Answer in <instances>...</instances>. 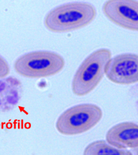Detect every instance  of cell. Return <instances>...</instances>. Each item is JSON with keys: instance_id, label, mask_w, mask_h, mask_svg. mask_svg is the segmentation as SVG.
Instances as JSON below:
<instances>
[{"instance_id": "8fae6325", "label": "cell", "mask_w": 138, "mask_h": 155, "mask_svg": "<svg viewBox=\"0 0 138 155\" xmlns=\"http://www.w3.org/2000/svg\"><path fill=\"white\" fill-rule=\"evenodd\" d=\"M133 155H138V147L134 150L133 152Z\"/></svg>"}, {"instance_id": "ba28073f", "label": "cell", "mask_w": 138, "mask_h": 155, "mask_svg": "<svg viewBox=\"0 0 138 155\" xmlns=\"http://www.w3.org/2000/svg\"><path fill=\"white\" fill-rule=\"evenodd\" d=\"M23 94L22 83L14 77L0 80V113L10 111L19 104Z\"/></svg>"}, {"instance_id": "30bf717a", "label": "cell", "mask_w": 138, "mask_h": 155, "mask_svg": "<svg viewBox=\"0 0 138 155\" xmlns=\"http://www.w3.org/2000/svg\"><path fill=\"white\" fill-rule=\"evenodd\" d=\"M9 73V66L7 62L0 56V78H5Z\"/></svg>"}, {"instance_id": "8992f818", "label": "cell", "mask_w": 138, "mask_h": 155, "mask_svg": "<svg viewBox=\"0 0 138 155\" xmlns=\"http://www.w3.org/2000/svg\"><path fill=\"white\" fill-rule=\"evenodd\" d=\"M103 12L115 25L133 31H138V2L112 0L105 2Z\"/></svg>"}, {"instance_id": "52a82bcc", "label": "cell", "mask_w": 138, "mask_h": 155, "mask_svg": "<svg viewBox=\"0 0 138 155\" xmlns=\"http://www.w3.org/2000/svg\"><path fill=\"white\" fill-rule=\"evenodd\" d=\"M106 141L116 148L126 150L138 147V125L123 122L112 127L106 135Z\"/></svg>"}, {"instance_id": "5b68a950", "label": "cell", "mask_w": 138, "mask_h": 155, "mask_svg": "<svg viewBox=\"0 0 138 155\" xmlns=\"http://www.w3.org/2000/svg\"><path fill=\"white\" fill-rule=\"evenodd\" d=\"M107 78L120 85H130L138 82V55L121 54L111 58L106 68Z\"/></svg>"}, {"instance_id": "9c48e42d", "label": "cell", "mask_w": 138, "mask_h": 155, "mask_svg": "<svg viewBox=\"0 0 138 155\" xmlns=\"http://www.w3.org/2000/svg\"><path fill=\"white\" fill-rule=\"evenodd\" d=\"M83 155H133L126 150L116 148L103 140L91 142L85 148Z\"/></svg>"}, {"instance_id": "7a4b0ae2", "label": "cell", "mask_w": 138, "mask_h": 155, "mask_svg": "<svg viewBox=\"0 0 138 155\" xmlns=\"http://www.w3.org/2000/svg\"><path fill=\"white\" fill-rule=\"evenodd\" d=\"M112 58L109 50L102 48L89 55L78 68L72 82V91L78 96L92 91L106 73V68Z\"/></svg>"}, {"instance_id": "277c9868", "label": "cell", "mask_w": 138, "mask_h": 155, "mask_svg": "<svg viewBox=\"0 0 138 155\" xmlns=\"http://www.w3.org/2000/svg\"><path fill=\"white\" fill-rule=\"evenodd\" d=\"M100 107L92 104H79L69 108L59 116L56 129L61 134H81L94 128L102 119Z\"/></svg>"}, {"instance_id": "6da1fadb", "label": "cell", "mask_w": 138, "mask_h": 155, "mask_svg": "<svg viewBox=\"0 0 138 155\" xmlns=\"http://www.w3.org/2000/svg\"><path fill=\"white\" fill-rule=\"evenodd\" d=\"M96 15V9L90 4L69 3L50 11L45 19V25L54 32H71L90 24Z\"/></svg>"}, {"instance_id": "3957f363", "label": "cell", "mask_w": 138, "mask_h": 155, "mask_svg": "<svg viewBox=\"0 0 138 155\" xmlns=\"http://www.w3.org/2000/svg\"><path fill=\"white\" fill-rule=\"evenodd\" d=\"M65 61L58 54L50 51H35L23 55L15 61V71L30 78H46L60 73Z\"/></svg>"}]
</instances>
